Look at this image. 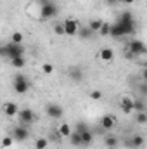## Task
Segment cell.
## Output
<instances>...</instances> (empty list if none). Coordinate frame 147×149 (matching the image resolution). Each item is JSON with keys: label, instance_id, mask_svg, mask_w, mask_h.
<instances>
[{"label": "cell", "instance_id": "9", "mask_svg": "<svg viewBox=\"0 0 147 149\" xmlns=\"http://www.w3.org/2000/svg\"><path fill=\"white\" fill-rule=\"evenodd\" d=\"M45 111L47 114L50 116V118H54V120H59L62 114H64V109L59 106V104H54V102H50V104H47V108H45Z\"/></svg>", "mask_w": 147, "mask_h": 149}, {"label": "cell", "instance_id": "12", "mask_svg": "<svg viewBox=\"0 0 147 149\" xmlns=\"http://www.w3.org/2000/svg\"><path fill=\"white\" fill-rule=\"evenodd\" d=\"M99 57H101L102 61H106V63H111V61L114 59V52L111 50L109 47H102V49L99 50Z\"/></svg>", "mask_w": 147, "mask_h": 149}, {"label": "cell", "instance_id": "35", "mask_svg": "<svg viewBox=\"0 0 147 149\" xmlns=\"http://www.w3.org/2000/svg\"><path fill=\"white\" fill-rule=\"evenodd\" d=\"M0 56H3V47L0 45Z\"/></svg>", "mask_w": 147, "mask_h": 149}, {"label": "cell", "instance_id": "27", "mask_svg": "<svg viewBox=\"0 0 147 149\" xmlns=\"http://www.w3.org/2000/svg\"><path fill=\"white\" fill-rule=\"evenodd\" d=\"M78 37H81V38H90V37H92V31H90V28H80V30H78Z\"/></svg>", "mask_w": 147, "mask_h": 149}, {"label": "cell", "instance_id": "5", "mask_svg": "<svg viewBox=\"0 0 147 149\" xmlns=\"http://www.w3.org/2000/svg\"><path fill=\"white\" fill-rule=\"evenodd\" d=\"M146 43L142 42V40H132L130 43H128V52L135 57V56H144L146 54Z\"/></svg>", "mask_w": 147, "mask_h": 149}, {"label": "cell", "instance_id": "16", "mask_svg": "<svg viewBox=\"0 0 147 149\" xmlns=\"http://www.w3.org/2000/svg\"><path fill=\"white\" fill-rule=\"evenodd\" d=\"M104 144H106V148L114 149V148H118L119 141H118V137H114V135H106V137H104Z\"/></svg>", "mask_w": 147, "mask_h": 149}, {"label": "cell", "instance_id": "25", "mask_svg": "<svg viewBox=\"0 0 147 149\" xmlns=\"http://www.w3.org/2000/svg\"><path fill=\"white\" fill-rule=\"evenodd\" d=\"M135 120H137V123L146 125V123H147V114H146V111H139V113H137V116H135Z\"/></svg>", "mask_w": 147, "mask_h": 149}, {"label": "cell", "instance_id": "26", "mask_svg": "<svg viewBox=\"0 0 147 149\" xmlns=\"http://www.w3.org/2000/svg\"><path fill=\"white\" fill-rule=\"evenodd\" d=\"M12 142H14V139H12V135H5V137H3V139H2V142H0V144H2V148H10V146H12Z\"/></svg>", "mask_w": 147, "mask_h": 149}, {"label": "cell", "instance_id": "20", "mask_svg": "<svg viewBox=\"0 0 147 149\" xmlns=\"http://www.w3.org/2000/svg\"><path fill=\"white\" fill-rule=\"evenodd\" d=\"M109 30H111V24L102 21V24H101V28H99V31H97V33H99L101 37H109Z\"/></svg>", "mask_w": 147, "mask_h": 149}, {"label": "cell", "instance_id": "14", "mask_svg": "<svg viewBox=\"0 0 147 149\" xmlns=\"http://www.w3.org/2000/svg\"><path fill=\"white\" fill-rule=\"evenodd\" d=\"M116 23H123V24H126V23H135V21H133V14L128 12V10H125V12H121V14L118 16V21H116Z\"/></svg>", "mask_w": 147, "mask_h": 149}, {"label": "cell", "instance_id": "19", "mask_svg": "<svg viewBox=\"0 0 147 149\" xmlns=\"http://www.w3.org/2000/svg\"><path fill=\"white\" fill-rule=\"evenodd\" d=\"M68 139H71V144H73V146H81V134H80V132H74L73 130Z\"/></svg>", "mask_w": 147, "mask_h": 149}, {"label": "cell", "instance_id": "32", "mask_svg": "<svg viewBox=\"0 0 147 149\" xmlns=\"http://www.w3.org/2000/svg\"><path fill=\"white\" fill-rule=\"evenodd\" d=\"M85 130H90L87 123H83V121H80V123H76V130H74V132H80V134H81V132H85Z\"/></svg>", "mask_w": 147, "mask_h": 149}, {"label": "cell", "instance_id": "15", "mask_svg": "<svg viewBox=\"0 0 147 149\" xmlns=\"http://www.w3.org/2000/svg\"><path fill=\"white\" fill-rule=\"evenodd\" d=\"M92 142H94V134L90 130L81 132V146H90Z\"/></svg>", "mask_w": 147, "mask_h": 149}, {"label": "cell", "instance_id": "7", "mask_svg": "<svg viewBox=\"0 0 147 149\" xmlns=\"http://www.w3.org/2000/svg\"><path fill=\"white\" fill-rule=\"evenodd\" d=\"M12 139L17 141V142H24V141L30 139V130L24 125H19V127H16L12 130Z\"/></svg>", "mask_w": 147, "mask_h": 149}, {"label": "cell", "instance_id": "28", "mask_svg": "<svg viewBox=\"0 0 147 149\" xmlns=\"http://www.w3.org/2000/svg\"><path fill=\"white\" fill-rule=\"evenodd\" d=\"M42 71H43V74H52L54 73V66L50 63H43L42 64Z\"/></svg>", "mask_w": 147, "mask_h": 149}, {"label": "cell", "instance_id": "33", "mask_svg": "<svg viewBox=\"0 0 147 149\" xmlns=\"http://www.w3.org/2000/svg\"><path fill=\"white\" fill-rule=\"evenodd\" d=\"M135 0H119V3H125V5H130V3H133Z\"/></svg>", "mask_w": 147, "mask_h": 149}, {"label": "cell", "instance_id": "21", "mask_svg": "<svg viewBox=\"0 0 147 149\" xmlns=\"http://www.w3.org/2000/svg\"><path fill=\"white\" fill-rule=\"evenodd\" d=\"M49 148V139H45V137H40L35 141V149H47Z\"/></svg>", "mask_w": 147, "mask_h": 149}, {"label": "cell", "instance_id": "30", "mask_svg": "<svg viewBox=\"0 0 147 149\" xmlns=\"http://www.w3.org/2000/svg\"><path fill=\"white\" fill-rule=\"evenodd\" d=\"M90 99L92 101H101L102 99V92L101 90H92L90 92Z\"/></svg>", "mask_w": 147, "mask_h": 149}, {"label": "cell", "instance_id": "10", "mask_svg": "<svg viewBox=\"0 0 147 149\" xmlns=\"http://www.w3.org/2000/svg\"><path fill=\"white\" fill-rule=\"evenodd\" d=\"M114 125H116V116H114V114H106V116H102V120H101L102 130H111V128H114Z\"/></svg>", "mask_w": 147, "mask_h": 149}, {"label": "cell", "instance_id": "23", "mask_svg": "<svg viewBox=\"0 0 147 149\" xmlns=\"http://www.w3.org/2000/svg\"><path fill=\"white\" fill-rule=\"evenodd\" d=\"M23 40H24V35H23L21 31H14L12 37H10V42H12V43H19V45H21Z\"/></svg>", "mask_w": 147, "mask_h": 149}, {"label": "cell", "instance_id": "17", "mask_svg": "<svg viewBox=\"0 0 147 149\" xmlns=\"http://www.w3.org/2000/svg\"><path fill=\"white\" fill-rule=\"evenodd\" d=\"M10 64L16 68V70H23L26 66V61H24V56H19V57H14L10 59Z\"/></svg>", "mask_w": 147, "mask_h": 149}, {"label": "cell", "instance_id": "1", "mask_svg": "<svg viewBox=\"0 0 147 149\" xmlns=\"http://www.w3.org/2000/svg\"><path fill=\"white\" fill-rule=\"evenodd\" d=\"M30 87H31V83H30V80L26 78V74L17 73L14 76V80H12V88H14L16 94H26V92L30 90Z\"/></svg>", "mask_w": 147, "mask_h": 149}, {"label": "cell", "instance_id": "18", "mask_svg": "<svg viewBox=\"0 0 147 149\" xmlns=\"http://www.w3.org/2000/svg\"><path fill=\"white\" fill-rule=\"evenodd\" d=\"M144 144H146L144 135H133L132 141H130V146H133V148H142Z\"/></svg>", "mask_w": 147, "mask_h": 149}, {"label": "cell", "instance_id": "31", "mask_svg": "<svg viewBox=\"0 0 147 149\" xmlns=\"http://www.w3.org/2000/svg\"><path fill=\"white\" fill-rule=\"evenodd\" d=\"M54 33H55L57 37H62V35H64V30H62V24H61V23L54 24Z\"/></svg>", "mask_w": 147, "mask_h": 149}, {"label": "cell", "instance_id": "29", "mask_svg": "<svg viewBox=\"0 0 147 149\" xmlns=\"http://www.w3.org/2000/svg\"><path fill=\"white\" fill-rule=\"evenodd\" d=\"M133 111H146V104L144 101H133Z\"/></svg>", "mask_w": 147, "mask_h": 149}, {"label": "cell", "instance_id": "11", "mask_svg": "<svg viewBox=\"0 0 147 149\" xmlns=\"http://www.w3.org/2000/svg\"><path fill=\"white\" fill-rule=\"evenodd\" d=\"M55 132L59 134V137H61V139H68V137L71 135V132H73V130H71V127H69L68 123H61V125L57 127V130H55Z\"/></svg>", "mask_w": 147, "mask_h": 149}, {"label": "cell", "instance_id": "24", "mask_svg": "<svg viewBox=\"0 0 147 149\" xmlns=\"http://www.w3.org/2000/svg\"><path fill=\"white\" fill-rule=\"evenodd\" d=\"M69 73H71L69 76H71L73 80H78V81H80V80L83 78V73H81V70H80V68H73V70H71Z\"/></svg>", "mask_w": 147, "mask_h": 149}, {"label": "cell", "instance_id": "4", "mask_svg": "<svg viewBox=\"0 0 147 149\" xmlns=\"http://www.w3.org/2000/svg\"><path fill=\"white\" fill-rule=\"evenodd\" d=\"M62 24V30H64V35H68V37H74V35H78V30H80V23L73 19V17H68V19H64V23H61Z\"/></svg>", "mask_w": 147, "mask_h": 149}, {"label": "cell", "instance_id": "8", "mask_svg": "<svg viewBox=\"0 0 147 149\" xmlns=\"http://www.w3.org/2000/svg\"><path fill=\"white\" fill-rule=\"evenodd\" d=\"M133 97H130V95H123L121 99H119V109L125 113V114H130V113H133Z\"/></svg>", "mask_w": 147, "mask_h": 149}, {"label": "cell", "instance_id": "22", "mask_svg": "<svg viewBox=\"0 0 147 149\" xmlns=\"http://www.w3.org/2000/svg\"><path fill=\"white\" fill-rule=\"evenodd\" d=\"M101 24H102V21H101V19H92V21H90V24H88V28H90V31H92V33H97V31H99V28H101Z\"/></svg>", "mask_w": 147, "mask_h": 149}, {"label": "cell", "instance_id": "13", "mask_svg": "<svg viewBox=\"0 0 147 149\" xmlns=\"http://www.w3.org/2000/svg\"><path fill=\"white\" fill-rule=\"evenodd\" d=\"M19 111V108H17V104L16 102H3V113L7 114V116H16Z\"/></svg>", "mask_w": 147, "mask_h": 149}, {"label": "cell", "instance_id": "6", "mask_svg": "<svg viewBox=\"0 0 147 149\" xmlns=\"http://www.w3.org/2000/svg\"><path fill=\"white\" fill-rule=\"evenodd\" d=\"M19 114V121H21V125H30V123H33L35 120H37V114L33 113V109H30V108H23V109H19L17 111Z\"/></svg>", "mask_w": 147, "mask_h": 149}, {"label": "cell", "instance_id": "2", "mask_svg": "<svg viewBox=\"0 0 147 149\" xmlns=\"http://www.w3.org/2000/svg\"><path fill=\"white\" fill-rule=\"evenodd\" d=\"M59 14V9L54 2H43L40 5V19L45 21V19H54L55 16Z\"/></svg>", "mask_w": 147, "mask_h": 149}, {"label": "cell", "instance_id": "3", "mask_svg": "<svg viewBox=\"0 0 147 149\" xmlns=\"http://www.w3.org/2000/svg\"><path fill=\"white\" fill-rule=\"evenodd\" d=\"M3 56H9L10 59H14V57H19V56H24V47H23V43L19 45V43H7L5 47H3Z\"/></svg>", "mask_w": 147, "mask_h": 149}, {"label": "cell", "instance_id": "34", "mask_svg": "<svg viewBox=\"0 0 147 149\" xmlns=\"http://www.w3.org/2000/svg\"><path fill=\"white\" fill-rule=\"evenodd\" d=\"M107 3L109 5H116V3H119V0H107Z\"/></svg>", "mask_w": 147, "mask_h": 149}]
</instances>
